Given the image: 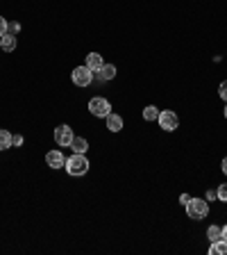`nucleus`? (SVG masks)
Segmentation results:
<instances>
[{"label":"nucleus","mask_w":227,"mask_h":255,"mask_svg":"<svg viewBox=\"0 0 227 255\" xmlns=\"http://www.w3.org/2000/svg\"><path fill=\"white\" fill-rule=\"evenodd\" d=\"M66 171L71 176H84L89 171V159L84 157V153H75L71 159H66Z\"/></svg>","instance_id":"obj_1"},{"label":"nucleus","mask_w":227,"mask_h":255,"mask_svg":"<svg viewBox=\"0 0 227 255\" xmlns=\"http://www.w3.org/2000/svg\"><path fill=\"white\" fill-rule=\"evenodd\" d=\"M184 207H187V214L191 216V219H204V216L209 214V205L202 199H191Z\"/></svg>","instance_id":"obj_2"},{"label":"nucleus","mask_w":227,"mask_h":255,"mask_svg":"<svg viewBox=\"0 0 227 255\" xmlns=\"http://www.w3.org/2000/svg\"><path fill=\"white\" fill-rule=\"evenodd\" d=\"M159 128L166 132H173L177 130V125H180V116H177L175 112H170V109H166V112H159Z\"/></svg>","instance_id":"obj_3"},{"label":"nucleus","mask_w":227,"mask_h":255,"mask_svg":"<svg viewBox=\"0 0 227 255\" xmlns=\"http://www.w3.org/2000/svg\"><path fill=\"white\" fill-rule=\"evenodd\" d=\"M89 112L93 114V116H102V119H105V116H107L109 112H112V105H109V101L107 98H93V101L89 102Z\"/></svg>","instance_id":"obj_4"},{"label":"nucleus","mask_w":227,"mask_h":255,"mask_svg":"<svg viewBox=\"0 0 227 255\" xmlns=\"http://www.w3.org/2000/svg\"><path fill=\"white\" fill-rule=\"evenodd\" d=\"M73 82L77 87H89L93 82V71L89 66H77L73 71Z\"/></svg>","instance_id":"obj_5"},{"label":"nucleus","mask_w":227,"mask_h":255,"mask_svg":"<svg viewBox=\"0 0 227 255\" xmlns=\"http://www.w3.org/2000/svg\"><path fill=\"white\" fill-rule=\"evenodd\" d=\"M73 130L68 128V125H59V128H55V142L57 146H71V142H73Z\"/></svg>","instance_id":"obj_6"},{"label":"nucleus","mask_w":227,"mask_h":255,"mask_svg":"<svg viewBox=\"0 0 227 255\" xmlns=\"http://www.w3.org/2000/svg\"><path fill=\"white\" fill-rule=\"evenodd\" d=\"M45 162H48V166H52V169L66 166V157L62 155V151H48V153H45Z\"/></svg>","instance_id":"obj_7"},{"label":"nucleus","mask_w":227,"mask_h":255,"mask_svg":"<svg viewBox=\"0 0 227 255\" xmlns=\"http://www.w3.org/2000/svg\"><path fill=\"white\" fill-rule=\"evenodd\" d=\"M105 119H107V128H109L112 132H120V130H123V119H120L118 114H112V112H109Z\"/></svg>","instance_id":"obj_8"},{"label":"nucleus","mask_w":227,"mask_h":255,"mask_svg":"<svg viewBox=\"0 0 227 255\" xmlns=\"http://www.w3.org/2000/svg\"><path fill=\"white\" fill-rule=\"evenodd\" d=\"M102 64H105V62H102V57L98 55V52H89V55H86V66H89L93 73H98V71H100Z\"/></svg>","instance_id":"obj_9"},{"label":"nucleus","mask_w":227,"mask_h":255,"mask_svg":"<svg viewBox=\"0 0 227 255\" xmlns=\"http://www.w3.org/2000/svg\"><path fill=\"white\" fill-rule=\"evenodd\" d=\"M71 148H73L75 153H86V151H89V142H86L84 137H73Z\"/></svg>","instance_id":"obj_10"},{"label":"nucleus","mask_w":227,"mask_h":255,"mask_svg":"<svg viewBox=\"0 0 227 255\" xmlns=\"http://www.w3.org/2000/svg\"><path fill=\"white\" fill-rule=\"evenodd\" d=\"M0 48L7 52H11L16 48V37L14 34H5V37H0Z\"/></svg>","instance_id":"obj_11"},{"label":"nucleus","mask_w":227,"mask_h":255,"mask_svg":"<svg viewBox=\"0 0 227 255\" xmlns=\"http://www.w3.org/2000/svg\"><path fill=\"white\" fill-rule=\"evenodd\" d=\"M209 253H211V255H227V242H225V239H218V242H211V246H209Z\"/></svg>","instance_id":"obj_12"},{"label":"nucleus","mask_w":227,"mask_h":255,"mask_svg":"<svg viewBox=\"0 0 227 255\" xmlns=\"http://www.w3.org/2000/svg\"><path fill=\"white\" fill-rule=\"evenodd\" d=\"M114 75H116V66L114 64H102V68L98 71L100 80H114Z\"/></svg>","instance_id":"obj_13"},{"label":"nucleus","mask_w":227,"mask_h":255,"mask_svg":"<svg viewBox=\"0 0 227 255\" xmlns=\"http://www.w3.org/2000/svg\"><path fill=\"white\" fill-rule=\"evenodd\" d=\"M207 237H209L211 242H218V239H223V228L221 226H209V230H207Z\"/></svg>","instance_id":"obj_14"},{"label":"nucleus","mask_w":227,"mask_h":255,"mask_svg":"<svg viewBox=\"0 0 227 255\" xmlns=\"http://www.w3.org/2000/svg\"><path fill=\"white\" fill-rule=\"evenodd\" d=\"M143 119L146 121H157L159 119V109L152 107V105H148V107L143 109Z\"/></svg>","instance_id":"obj_15"},{"label":"nucleus","mask_w":227,"mask_h":255,"mask_svg":"<svg viewBox=\"0 0 227 255\" xmlns=\"http://www.w3.org/2000/svg\"><path fill=\"white\" fill-rule=\"evenodd\" d=\"M11 148V135L7 130H0V151Z\"/></svg>","instance_id":"obj_16"},{"label":"nucleus","mask_w":227,"mask_h":255,"mask_svg":"<svg viewBox=\"0 0 227 255\" xmlns=\"http://www.w3.org/2000/svg\"><path fill=\"white\" fill-rule=\"evenodd\" d=\"M216 196H218V201L227 203V185H221V187L216 189Z\"/></svg>","instance_id":"obj_17"},{"label":"nucleus","mask_w":227,"mask_h":255,"mask_svg":"<svg viewBox=\"0 0 227 255\" xmlns=\"http://www.w3.org/2000/svg\"><path fill=\"white\" fill-rule=\"evenodd\" d=\"M18 32H21V25H18V23H7V34H14V37H16Z\"/></svg>","instance_id":"obj_18"},{"label":"nucleus","mask_w":227,"mask_h":255,"mask_svg":"<svg viewBox=\"0 0 227 255\" xmlns=\"http://www.w3.org/2000/svg\"><path fill=\"white\" fill-rule=\"evenodd\" d=\"M218 94H221L223 101H227V80H223L221 87H218Z\"/></svg>","instance_id":"obj_19"},{"label":"nucleus","mask_w":227,"mask_h":255,"mask_svg":"<svg viewBox=\"0 0 227 255\" xmlns=\"http://www.w3.org/2000/svg\"><path fill=\"white\" fill-rule=\"evenodd\" d=\"M5 34H7V21L0 16V37H5Z\"/></svg>","instance_id":"obj_20"},{"label":"nucleus","mask_w":227,"mask_h":255,"mask_svg":"<svg viewBox=\"0 0 227 255\" xmlns=\"http://www.w3.org/2000/svg\"><path fill=\"white\" fill-rule=\"evenodd\" d=\"M21 144H23L21 135H11V146H21Z\"/></svg>","instance_id":"obj_21"},{"label":"nucleus","mask_w":227,"mask_h":255,"mask_svg":"<svg viewBox=\"0 0 227 255\" xmlns=\"http://www.w3.org/2000/svg\"><path fill=\"white\" fill-rule=\"evenodd\" d=\"M189 201H191V196H189V194H182V196H180V203L182 205H187Z\"/></svg>","instance_id":"obj_22"},{"label":"nucleus","mask_w":227,"mask_h":255,"mask_svg":"<svg viewBox=\"0 0 227 255\" xmlns=\"http://www.w3.org/2000/svg\"><path fill=\"white\" fill-rule=\"evenodd\" d=\"M221 166H223V173H225V176H227V157L223 159V164H221Z\"/></svg>","instance_id":"obj_23"},{"label":"nucleus","mask_w":227,"mask_h":255,"mask_svg":"<svg viewBox=\"0 0 227 255\" xmlns=\"http://www.w3.org/2000/svg\"><path fill=\"white\" fill-rule=\"evenodd\" d=\"M223 239H225V242H227V226L223 228Z\"/></svg>","instance_id":"obj_24"},{"label":"nucleus","mask_w":227,"mask_h":255,"mask_svg":"<svg viewBox=\"0 0 227 255\" xmlns=\"http://www.w3.org/2000/svg\"><path fill=\"white\" fill-rule=\"evenodd\" d=\"M225 119H227V107H225Z\"/></svg>","instance_id":"obj_25"}]
</instances>
